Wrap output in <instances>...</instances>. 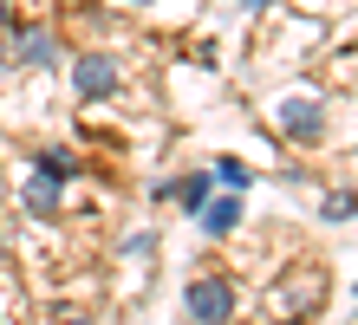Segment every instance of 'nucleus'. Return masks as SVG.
I'll return each instance as SVG.
<instances>
[{
    "label": "nucleus",
    "mask_w": 358,
    "mask_h": 325,
    "mask_svg": "<svg viewBox=\"0 0 358 325\" xmlns=\"http://www.w3.org/2000/svg\"><path fill=\"white\" fill-rule=\"evenodd\" d=\"M182 306H189L196 325H228L235 319V287H228V280H196V287L182 293Z\"/></svg>",
    "instance_id": "f257e3e1"
},
{
    "label": "nucleus",
    "mask_w": 358,
    "mask_h": 325,
    "mask_svg": "<svg viewBox=\"0 0 358 325\" xmlns=\"http://www.w3.org/2000/svg\"><path fill=\"white\" fill-rule=\"evenodd\" d=\"M117 78H124V65L111 52H85V59H72V92L78 98H111L117 92Z\"/></svg>",
    "instance_id": "f03ea898"
},
{
    "label": "nucleus",
    "mask_w": 358,
    "mask_h": 325,
    "mask_svg": "<svg viewBox=\"0 0 358 325\" xmlns=\"http://www.w3.org/2000/svg\"><path fill=\"white\" fill-rule=\"evenodd\" d=\"M273 124H280L293 143H320V137H326V111H320L313 98H287L280 111H273Z\"/></svg>",
    "instance_id": "7ed1b4c3"
},
{
    "label": "nucleus",
    "mask_w": 358,
    "mask_h": 325,
    "mask_svg": "<svg viewBox=\"0 0 358 325\" xmlns=\"http://www.w3.org/2000/svg\"><path fill=\"white\" fill-rule=\"evenodd\" d=\"M196 215H202V228H208V234H228V228L241 222V195H208Z\"/></svg>",
    "instance_id": "20e7f679"
},
{
    "label": "nucleus",
    "mask_w": 358,
    "mask_h": 325,
    "mask_svg": "<svg viewBox=\"0 0 358 325\" xmlns=\"http://www.w3.org/2000/svg\"><path fill=\"white\" fill-rule=\"evenodd\" d=\"M52 52H59V39H52L46 27H27V33L13 39V59H20V65H46Z\"/></svg>",
    "instance_id": "39448f33"
},
{
    "label": "nucleus",
    "mask_w": 358,
    "mask_h": 325,
    "mask_svg": "<svg viewBox=\"0 0 358 325\" xmlns=\"http://www.w3.org/2000/svg\"><path fill=\"white\" fill-rule=\"evenodd\" d=\"M20 202H27L33 215H59V182L52 176H33L27 189H20Z\"/></svg>",
    "instance_id": "423d86ee"
},
{
    "label": "nucleus",
    "mask_w": 358,
    "mask_h": 325,
    "mask_svg": "<svg viewBox=\"0 0 358 325\" xmlns=\"http://www.w3.org/2000/svg\"><path fill=\"white\" fill-rule=\"evenodd\" d=\"M248 176H255V169H248V163H235V157H222V163H215V182H222L228 195H241V189H248Z\"/></svg>",
    "instance_id": "0eeeda50"
},
{
    "label": "nucleus",
    "mask_w": 358,
    "mask_h": 325,
    "mask_svg": "<svg viewBox=\"0 0 358 325\" xmlns=\"http://www.w3.org/2000/svg\"><path fill=\"white\" fill-rule=\"evenodd\" d=\"M72 169H78V163L66 157V150H39V176H52V182H66Z\"/></svg>",
    "instance_id": "6e6552de"
},
{
    "label": "nucleus",
    "mask_w": 358,
    "mask_h": 325,
    "mask_svg": "<svg viewBox=\"0 0 358 325\" xmlns=\"http://www.w3.org/2000/svg\"><path fill=\"white\" fill-rule=\"evenodd\" d=\"M326 222H352V195H345V189L326 195Z\"/></svg>",
    "instance_id": "1a4fd4ad"
},
{
    "label": "nucleus",
    "mask_w": 358,
    "mask_h": 325,
    "mask_svg": "<svg viewBox=\"0 0 358 325\" xmlns=\"http://www.w3.org/2000/svg\"><path fill=\"white\" fill-rule=\"evenodd\" d=\"M235 7H248V13H261V7H273V0H235Z\"/></svg>",
    "instance_id": "9d476101"
},
{
    "label": "nucleus",
    "mask_w": 358,
    "mask_h": 325,
    "mask_svg": "<svg viewBox=\"0 0 358 325\" xmlns=\"http://www.w3.org/2000/svg\"><path fill=\"white\" fill-rule=\"evenodd\" d=\"M7 20H13V13H7V0H0V27H7Z\"/></svg>",
    "instance_id": "9b49d317"
},
{
    "label": "nucleus",
    "mask_w": 358,
    "mask_h": 325,
    "mask_svg": "<svg viewBox=\"0 0 358 325\" xmlns=\"http://www.w3.org/2000/svg\"><path fill=\"white\" fill-rule=\"evenodd\" d=\"M131 7H150V0H131Z\"/></svg>",
    "instance_id": "f8f14e48"
},
{
    "label": "nucleus",
    "mask_w": 358,
    "mask_h": 325,
    "mask_svg": "<svg viewBox=\"0 0 358 325\" xmlns=\"http://www.w3.org/2000/svg\"><path fill=\"white\" fill-rule=\"evenodd\" d=\"M66 325H85V319H66Z\"/></svg>",
    "instance_id": "ddd939ff"
},
{
    "label": "nucleus",
    "mask_w": 358,
    "mask_h": 325,
    "mask_svg": "<svg viewBox=\"0 0 358 325\" xmlns=\"http://www.w3.org/2000/svg\"><path fill=\"white\" fill-rule=\"evenodd\" d=\"M0 254H7V247H0Z\"/></svg>",
    "instance_id": "4468645a"
}]
</instances>
